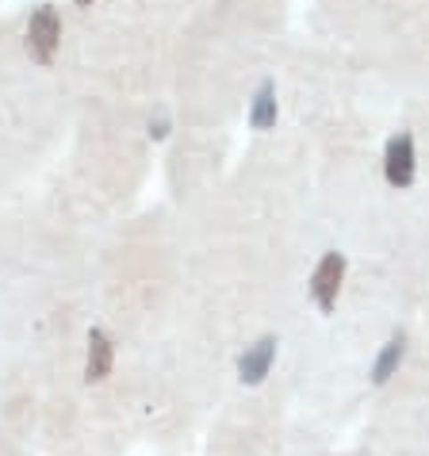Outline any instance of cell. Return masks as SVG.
Returning <instances> with one entry per match:
<instances>
[{
	"mask_svg": "<svg viewBox=\"0 0 429 456\" xmlns=\"http://www.w3.org/2000/svg\"><path fill=\"white\" fill-rule=\"evenodd\" d=\"M414 173H418V158H414V134L399 131L384 150V176L391 188H410Z\"/></svg>",
	"mask_w": 429,
	"mask_h": 456,
	"instance_id": "obj_3",
	"label": "cell"
},
{
	"mask_svg": "<svg viewBox=\"0 0 429 456\" xmlns=\"http://www.w3.org/2000/svg\"><path fill=\"white\" fill-rule=\"evenodd\" d=\"M77 4H81V8H88V4H93V0H77Z\"/></svg>",
	"mask_w": 429,
	"mask_h": 456,
	"instance_id": "obj_9",
	"label": "cell"
},
{
	"mask_svg": "<svg viewBox=\"0 0 429 456\" xmlns=\"http://www.w3.org/2000/svg\"><path fill=\"white\" fill-rule=\"evenodd\" d=\"M276 349H280V338L276 334H261L254 346H246V353L238 357V379H242L246 387L264 384V376H269L276 364Z\"/></svg>",
	"mask_w": 429,
	"mask_h": 456,
	"instance_id": "obj_4",
	"label": "cell"
},
{
	"mask_svg": "<svg viewBox=\"0 0 429 456\" xmlns=\"http://www.w3.org/2000/svg\"><path fill=\"white\" fill-rule=\"evenodd\" d=\"M276 116H280V108H276V85L261 81L254 93V104H249V126L254 131H269V126H276Z\"/></svg>",
	"mask_w": 429,
	"mask_h": 456,
	"instance_id": "obj_7",
	"label": "cell"
},
{
	"mask_svg": "<svg viewBox=\"0 0 429 456\" xmlns=\"http://www.w3.org/2000/svg\"><path fill=\"white\" fill-rule=\"evenodd\" d=\"M116 369V346H111V338L93 326L88 330V353H85V384H104Z\"/></svg>",
	"mask_w": 429,
	"mask_h": 456,
	"instance_id": "obj_5",
	"label": "cell"
},
{
	"mask_svg": "<svg viewBox=\"0 0 429 456\" xmlns=\"http://www.w3.org/2000/svg\"><path fill=\"white\" fill-rule=\"evenodd\" d=\"M402 357H407V334H391L387 341H384V349L376 353V361H372V384L376 387H384L391 376L399 372V364H402Z\"/></svg>",
	"mask_w": 429,
	"mask_h": 456,
	"instance_id": "obj_6",
	"label": "cell"
},
{
	"mask_svg": "<svg viewBox=\"0 0 429 456\" xmlns=\"http://www.w3.org/2000/svg\"><path fill=\"white\" fill-rule=\"evenodd\" d=\"M58 43H61V20H58V12H54V8L43 4V8L28 20V50H31V58H35V61L50 66V61H54Z\"/></svg>",
	"mask_w": 429,
	"mask_h": 456,
	"instance_id": "obj_2",
	"label": "cell"
},
{
	"mask_svg": "<svg viewBox=\"0 0 429 456\" xmlns=\"http://www.w3.org/2000/svg\"><path fill=\"white\" fill-rule=\"evenodd\" d=\"M342 284H345V253H322V261L314 265L311 273V299L319 303L322 314H330L337 307V296H342Z\"/></svg>",
	"mask_w": 429,
	"mask_h": 456,
	"instance_id": "obj_1",
	"label": "cell"
},
{
	"mask_svg": "<svg viewBox=\"0 0 429 456\" xmlns=\"http://www.w3.org/2000/svg\"><path fill=\"white\" fill-rule=\"evenodd\" d=\"M150 134H154V138H166V134H169V123H166V119H161V123H150Z\"/></svg>",
	"mask_w": 429,
	"mask_h": 456,
	"instance_id": "obj_8",
	"label": "cell"
}]
</instances>
